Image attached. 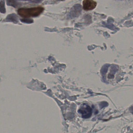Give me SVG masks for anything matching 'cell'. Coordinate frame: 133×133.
Instances as JSON below:
<instances>
[{"instance_id": "7a4b0ae2", "label": "cell", "mask_w": 133, "mask_h": 133, "mask_svg": "<svg viewBox=\"0 0 133 133\" xmlns=\"http://www.w3.org/2000/svg\"><path fill=\"white\" fill-rule=\"evenodd\" d=\"M78 112L81 114L83 118H89L91 116L92 110L88 105L84 104L78 110Z\"/></svg>"}, {"instance_id": "3957f363", "label": "cell", "mask_w": 133, "mask_h": 133, "mask_svg": "<svg viewBox=\"0 0 133 133\" xmlns=\"http://www.w3.org/2000/svg\"><path fill=\"white\" fill-rule=\"evenodd\" d=\"M83 8L85 11H90L96 7L97 3L93 0H84L82 2Z\"/></svg>"}, {"instance_id": "6da1fadb", "label": "cell", "mask_w": 133, "mask_h": 133, "mask_svg": "<svg viewBox=\"0 0 133 133\" xmlns=\"http://www.w3.org/2000/svg\"><path fill=\"white\" fill-rule=\"evenodd\" d=\"M43 10V8L39 7L30 9H20L18 10V13L22 17H36L39 15Z\"/></svg>"}]
</instances>
